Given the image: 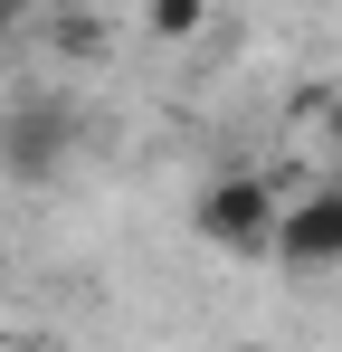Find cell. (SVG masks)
Segmentation results:
<instances>
[{"mask_svg": "<svg viewBox=\"0 0 342 352\" xmlns=\"http://www.w3.org/2000/svg\"><path fill=\"white\" fill-rule=\"evenodd\" d=\"M276 267H295V276L342 267V172H323L314 190L285 200V219H276Z\"/></svg>", "mask_w": 342, "mask_h": 352, "instance_id": "2", "label": "cell"}, {"mask_svg": "<svg viewBox=\"0 0 342 352\" xmlns=\"http://www.w3.org/2000/svg\"><path fill=\"white\" fill-rule=\"evenodd\" d=\"M143 38L152 48H200L209 38V0H143Z\"/></svg>", "mask_w": 342, "mask_h": 352, "instance_id": "4", "label": "cell"}, {"mask_svg": "<svg viewBox=\"0 0 342 352\" xmlns=\"http://www.w3.org/2000/svg\"><path fill=\"white\" fill-rule=\"evenodd\" d=\"M228 352H266V343H228Z\"/></svg>", "mask_w": 342, "mask_h": 352, "instance_id": "7", "label": "cell"}, {"mask_svg": "<svg viewBox=\"0 0 342 352\" xmlns=\"http://www.w3.org/2000/svg\"><path fill=\"white\" fill-rule=\"evenodd\" d=\"M0 162H10V181H57V162H67V115H57V105H19V115L0 124Z\"/></svg>", "mask_w": 342, "mask_h": 352, "instance_id": "3", "label": "cell"}, {"mask_svg": "<svg viewBox=\"0 0 342 352\" xmlns=\"http://www.w3.org/2000/svg\"><path fill=\"white\" fill-rule=\"evenodd\" d=\"M19 19H29V0H0V38H19Z\"/></svg>", "mask_w": 342, "mask_h": 352, "instance_id": "6", "label": "cell"}, {"mask_svg": "<svg viewBox=\"0 0 342 352\" xmlns=\"http://www.w3.org/2000/svg\"><path fill=\"white\" fill-rule=\"evenodd\" d=\"M276 219H285V190L266 172H219L190 200V229L209 238L219 257H276Z\"/></svg>", "mask_w": 342, "mask_h": 352, "instance_id": "1", "label": "cell"}, {"mask_svg": "<svg viewBox=\"0 0 342 352\" xmlns=\"http://www.w3.org/2000/svg\"><path fill=\"white\" fill-rule=\"evenodd\" d=\"M304 124H314V133H304L314 153H323V143L342 153V86H333V96H304Z\"/></svg>", "mask_w": 342, "mask_h": 352, "instance_id": "5", "label": "cell"}]
</instances>
